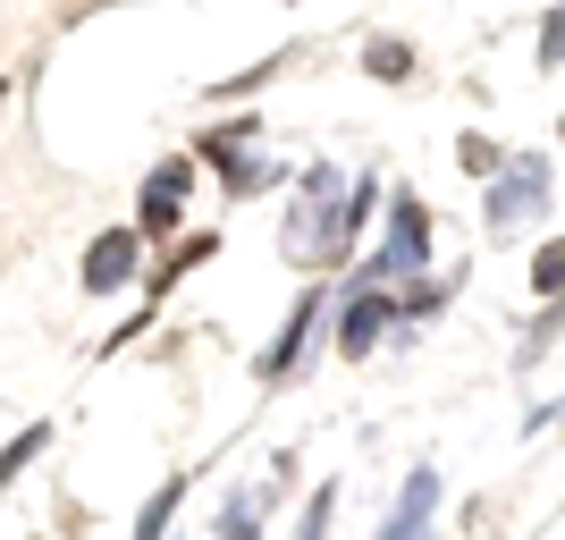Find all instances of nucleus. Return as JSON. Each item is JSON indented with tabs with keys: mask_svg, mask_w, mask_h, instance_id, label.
<instances>
[{
	"mask_svg": "<svg viewBox=\"0 0 565 540\" xmlns=\"http://www.w3.org/2000/svg\"><path fill=\"white\" fill-rule=\"evenodd\" d=\"M541 194H548V161H515V169L490 187V229H498V236L523 229V220L541 212Z\"/></svg>",
	"mask_w": 565,
	"mask_h": 540,
	"instance_id": "obj_1",
	"label": "nucleus"
},
{
	"mask_svg": "<svg viewBox=\"0 0 565 540\" xmlns=\"http://www.w3.org/2000/svg\"><path fill=\"white\" fill-rule=\"evenodd\" d=\"M430 507H439V473H414V490H405V507L388 516V532H380V540H423Z\"/></svg>",
	"mask_w": 565,
	"mask_h": 540,
	"instance_id": "obj_2",
	"label": "nucleus"
},
{
	"mask_svg": "<svg viewBox=\"0 0 565 540\" xmlns=\"http://www.w3.org/2000/svg\"><path fill=\"white\" fill-rule=\"evenodd\" d=\"M178 194H186V161L152 169V187H143V220H152V229H169V220H178Z\"/></svg>",
	"mask_w": 565,
	"mask_h": 540,
	"instance_id": "obj_3",
	"label": "nucleus"
},
{
	"mask_svg": "<svg viewBox=\"0 0 565 540\" xmlns=\"http://www.w3.org/2000/svg\"><path fill=\"white\" fill-rule=\"evenodd\" d=\"M330 169H312V212H330ZM287 245H296V254H305V245H338L330 236V220H296V229H287Z\"/></svg>",
	"mask_w": 565,
	"mask_h": 540,
	"instance_id": "obj_4",
	"label": "nucleus"
},
{
	"mask_svg": "<svg viewBox=\"0 0 565 540\" xmlns=\"http://www.w3.org/2000/svg\"><path fill=\"white\" fill-rule=\"evenodd\" d=\"M414 254H423V212H414V203H397V236H388L380 271H414Z\"/></svg>",
	"mask_w": 565,
	"mask_h": 540,
	"instance_id": "obj_5",
	"label": "nucleus"
},
{
	"mask_svg": "<svg viewBox=\"0 0 565 540\" xmlns=\"http://www.w3.org/2000/svg\"><path fill=\"white\" fill-rule=\"evenodd\" d=\"M127 254H136L127 236H102L94 254H85V279H94V287H118V279H127Z\"/></svg>",
	"mask_w": 565,
	"mask_h": 540,
	"instance_id": "obj_6",
	"label": "nucleus"
},
{
	"mask_svg": "<svg viewBox=\"0 0 565 540\" xmlns=\"http://www.w3.org/2000/svg\"><path fill=\"white\" fill-rule=\"evenodd\" d=\"M372 338H380V305H347V347L372 354Z\"/></svg>",
	"mask_w": 565,
	"mask_h": 540,
	"instance_id": "obj_7",
	"label": "nucleus"
},
{
	"mask_svg": "<svg viewBox=\"0 0 565 540\" xmlns=\"http://www.w3.org/2000/svg\"><path fill=\"white\" fill-rule=\"evenodd\" d=\"M532 287H548V296H557V287H565V245H548V254H541V271H532Z\"/></svg>",
	"mask_w": 565,
	"mask_h": 540,
	"instance_id": "obj_8",
	"label": "nucleus"
},
{
	"mask_svg": "<svg viewBox=\"0 0 565 540\" xmlns=\"http://www.w3.org/2000/svg\"><path fill=\"white\" fill-rule=\"evenodd\" d=\"M169 507H178V481H169L161 498H152V507H143V540H161V523H169Z\"/></svg>",
	"mask_w": 565,
	"mask_h": 540,
	"instance_id": "obj_9",
	"label": "nucleus"
},
{
	"mask_svg": "<svg viewBox=\"0 0 565 540\" xmlns=\"http://www.w3.org/2000/svg\"><path fill=\"white\" fill-rule=\"evenodd\" d=\"M541 51H548V60H565V9H557V18H548V34H541Z\"/></svg>",
	"mask_w": 565,
	"mask_h": 540,
	"instance_id": "obj_10",
	"label": "nucleus"
}]
</instances>
